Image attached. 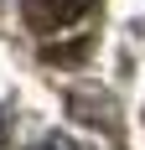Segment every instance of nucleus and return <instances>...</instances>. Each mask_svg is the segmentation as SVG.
I'll return each instance as SVG.
<instances>
[{
    "instance_id": "f03ea898",
    "label": "nucleus",
    "mask_w": 145,
    "mask_h": 150,
    "mask_svg": "<svg viewBox=\"0 0 145 150\" xmlns=\"http://www.w3.org/2000/svg\"><path fill=\"white\" fill-rule=\"evenodd\" d=\"M0 140H5V114H0Z\"/></svg>"
},
{
    "instance_id": "f257e3e1",
    "label": "nucleus",
    "mask_w": 145,
    "mask_h": 150,
    "mask_svg": "<svg viewBox=\"0 0 145 150\" xmlns=\"http://www.w3.org/2000/svg\"><path fill=\"white\" fill-rule=\"evenodd\" d=\"M26 11L47 26V21H72V16H83L88 0H26Z\"/></svg>"
}]
</instances>
